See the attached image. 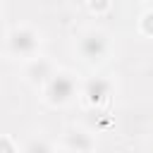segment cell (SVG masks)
<instances>
[{
    "mask_svg": "<svg viewBox=\"0 0 153 153\" xmlns=\"http://www.w3.org/2000/svg\"><path fill=\"white\" fill-rule=\"evenodd\" d=\"M76 93H79L76 79L67 69H55L48 76V81L43 84V100L50 108H65V105H69L76 98Z\"/></svg>",
    "mask_w": 153,
    "mask_h": 153,
    "instance_id": "6da1fadb",
    "label": "cell"
},
{
    "mask_svg": "<svg viewBox=\"0 0 153 153\" xmlns=\"http://www.w3.org/2000/svg\"><path fill=\"white\" fill-rule=\"evenodd\" d=\"M5 48L12 57H19V60H29L38 53L41 48V36L33 26L29 24H19V26H12L5 36Z\"/></svg>",
    "mask_w": 153,
    "mask_h": 153,
    "instance_id": "7a4b0ae2",
    "label": "cell"
},
{
    "mask_svg": "<svg viewBox=\"0 0 153 153\" xmlns=\"http://www.w3.org/2000/svg\"><path fill=\"white\" fill-rule=\"evenodd\" d=\"M76 53L84 62L98 65L110 53V38L103 29H86L76 36Z\"/></svg>",
    "mask_w": 153,
    "mask_h": 153,
    "instance_id": "3957f363",
    "label": "cell"
},
{
    "mask_svg": "<svg viewBox=\"0 0 153 153\" xmlns=\"http://www.w3.org/2000/svg\"><path fill=\"white\" fill-rule=\"evenodd\" d=\"M112 96V81L105 76H91L84 88H81V98L88 108H103Z\"/></svg>",
    "mask_w": 153,
    "mask_h": 153,
    "instance_id": "277c9868",
    "label": "cell"
},
{
    "mask_svg": "<svg viewBox=\"0 0 153 153\" xmlns=\"http://www.w3.org/2000/svg\"><path fill=\"white\" fill-rule=\"evenodd\" d=\"M60 148L84 153V151H96V148H98V141H96L93 134H88L86 129L72 127V129H67V134H62V143H60Z\"/></svg>",
    "mask_w": 153,
    "mask_h": 153,
    "instance_id": "5b68a950",
    "label": "cell"
},
{
    "mask_svg": "<svg viewBox=\"0 0 153 153\" xmlns=\"http://www.w3.org/2000/svg\"><path fill=\"white\" fill-rule=\"evenodd\" d=\"M53 72H55V67H53L50 60H45V57H36V55H33V57H29V62H26L24 76H26L29 84H33V86H43Z\"/></svg>",
    "mask_w": 153,
    "mask_h": 153,
    "instance_id": "8992f818",
    "label": "cell"
},
{
    "mask_svg": "<svg viewBox=\"0 0 153 153\" xmlns=\"http://www.w3.org/2000/svg\"><path fill=\"white\" fill-rule=\"evenodd\" d=\"M139 31H141L143 36L153 38V10H148V12L141 14V19H139Z\"/></svg>",
    "mask_w": 153,
    "mask_h": 153,
    "instance_id": "52a82bcc",
    "label": "cell"
},
{
    "mask_svg": "<svg viewBox=\"0 0 153 153\" xmlns=\"http://www.w3.org/2000/svg\"><path fill=\"white\" fill-rule=\"evenodd\" d=\"M86 7H88L93 14H105V12L112 7V0H86Z\"/></svg>",
    "mask_w": 153,
    "mask_h": 153,
    "instance_id": "ba28073f",
    "label": "cell"
},
{
    "mask_svg": "<svg viewBox=\"0 0 153 153\" xmlns=\"http://www.w3.org/2000/svg\"><path fill=\"white\" fill-rule=\"evenodd\" d=\"M24 151H53L55 146L50 143V141H41V139H31V141H26L24 146H22Z\"/></svg>",
    "mask_w": 153,
    "mask_h": 153,
    "instance_id": "9c48e42d",
    "label": "cell"
},
{
    "mask_svg": "<svg viewBox=\"0 0 153 153\" xmlns=\"http://www.w3.org/2000/svg\"><path fill=\"white\" fill-rule=\"evenodd\" d=\"M19 148V143H14L10 136H5V134H0V153L5 151V153H12V151H17Z\"/></svg>",
    "mask_w": 153,
    "mask_h": 153,
    "instance_id": "30bf717a",
    "label": "cell"
},
{
    "mask_svg": "<svg viewBox=\"0 0 153 153\" xmlns=\"http://www.w3.org/2000/svg\"><path fill=\"white\" fill-rule=\"evenodd\" d=\"M146 2H148V5H151V10H153V0H146Z\"/></svg>",
    "mask_w": 153,
    "mask_h": 153,
    "instance_id": "8fae6325",
    "label": "cell"
},
{
    "mask_svg": "<svg viewBox=\"0 0 153 153\" xmlns=\"http://www.w3.org/2000/svg\"><path fill=\"white\" fill-rule=\"evenodd\" d=\"M0 10H2V2H0Z\"/></svg>",
    "mask_w": 153,
    "mask_h": 153,
    "instance_id": "7c38bea8",
    "label": "cell"
}]
</instances>
